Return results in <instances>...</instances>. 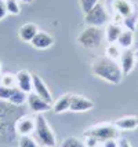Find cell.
<instances>
[{"label": "cell", "instance_id": "obj_1", "mask_svg": "<svg viewBox=\"0 0 138 147\" xmlns=\"http://www.w3.org/2000/svg\"><path fill=\"white\" fill-rule=\"evenodd\" d=\"M91 70L94 73V76H97L98 78L104 80L106 83L113 84V85L120 84L122 78H123V73L119 66V62L112 61L106 57L97 58L91 65Z\"/></svg>", "mask_w": 138, "mask_h": 147}, {"label": "cell", "instance_id": "obj_2", "mask_svg": "<svg viewBox=\"0 0 138 147\" xmlns=\"http://www.w3.org/2000/svg\"><path fill=\"white\" fill-rule=\"evenodd\" d=\"M20 107L13 110L11 107L0 103V139H1V136L4 134L8 143H11L14 135H17L15 131H14V125H15V121L21 117V115H17V110Z\"/></svg>", "mask_w": 138, "mask_h": 147}, {"label": "cell", "instance_id": "obj_3", "mask_svg": "<svg viewBox=\"0 0 138 147\" xmlns=\"http://www.w3.org/2000/svg\"><path fill=\"white\" fill-rule=\"evenodd\" d=\"M36 128H35V139L37 140L41 147H55L57 139L53 128L41 114H37L36 117Z\"/></svg>", "mask_w": 138, "mask_h": 147}, {"label": "cell", "instance_id": "obj_4", "mask_svg": "<svg viewBox=\"0 0 138 147\" xmlns=\"http://www.w3.org/2000/svg\"><path fill=\"white\" fill-rule=\"evenodd\" d=\"M120 131H119L115 124H109V122H102V124H97L92 125L88 129L84 131V136H92L94 139H97L99 143H104L106 140H118Z\"/></svg>", "mask_w": 138, "mask_h": 147}, {"label": "cell", "instance_id": "obj_5", "mask_svg": "<svg viewBox=\"0 0 138 147\" xmlns=\"http://www.w3.org/2000/svg\"><path fill=\"white\" fill-rule=\"evenodd\" d=\"M105 33L104 30H101V28H95V26H87L86 29H83L77 36V43H79L83 48L87 50H94L98 48L102 40H104Z\"/></svg>", "mask_w": 138, "mask_h": 147}, {"label": "cell", "instance_id": "obj_6", "mask_svg": "<svg viewBox=\"0 0 138 147\" xmlns=\"http://www.w3.org/2000/svg\"><path fill=\"white\" fill-rule=\"evenodd\" d=\"M111 17L108 11L105 10V7L101 3L95 4L88 13L84 14V22L87 26H95V28H101L109 24Z\"/></svg>", "mask_w": 138, "mask_h": 147}, {"label": "cell", "instance_id": "obj_7", "mask_svg": "<svg viewBox=\"0 0 138 147\" xmlns=\"http://www.w3.org/2000/svg\"><path fill=\"white\" fill-rule=\"evenodd\" d=\"M36 128V118L33 115H21L15 121L14 131L18 136H32Z\"/></svg>", "mask_w": 138, "mask_h": 147}, {"label": "cell", "instance_id": "obj_8", "mask_svg": "<svg viewBox=\"0 0 138 147\" xmlns=\"http://www.w3.org/2000/svg\"><path fill=\"white\" fill-rule=\"evenodd\" d=\"M27 105L29 110L35 113V114H43V113H46L48 110L53 109V105L51 103L46 102L44 99H41L40 96H37L36 94H28V98H27Z\"/></svg>", "mask_w": 138, "mask_h": 147}, {"label": "cell", "instance_id": "obj_9", "mask_svg": "<svg viewBox=\"0 0 138 147\" xmlns=\"http://www.w3.org/2000/svg\"><path fill=\"white\" fill-rule=\"evenodd\" d=\"M32 80H33V88H32L33 94H36L41 99H44L46 102L53 105V95H51L48 87L44 83V80L39 74H36V73H32Z\"/></svg>", "mask_w": 138, "mask_h": 147}, {"label": "cell", "instance_id": "obj_10", "mask_svg": "<svg viewBox=\"0 0 138 147\" xmlns=\"http://www.w3.org/2000/svg\"><path fill=\"white\" fill-rule=\"evenodd\" d=\"M135 63H137V59H135V55H134V51H131V50H123L122 55L119 58V66L122 69L123 76L130 74L134 70Z\"/></svg>", "mask_w": 138, "mask_h": 147}, {"label": "cell", "instance_id": "obj_11", "mask_svg": "<svg viewBox=\"0 0 138 147\" xmlns=\"http://www.w3.org/2000/svg\"><path fill=\"white\" fill-rule=\"evenodd\" d=\"M92 109H94V102H92L91 99H88V98L82 96V95H72L69 111H73V113H84V111H90Z\"/></svg>", "mask_w": 138, "mask_h": 147}, {"label": "cell", "instance_id": "obj_12", "mask_svg": "<svg viewBox=\"0 0 138 147\" xmlns=\"http://www.w3.org/2000/svg\"><path fill=\"white\" fill-rule=\"evenodd\" d=\"M31 45H32L35 50H48L50 47L54 45V37L51 34H48L44 30H39L37 34L33 37V40L31 41Z\"/></svg>", "mask_w": 138, "mask_h": 147}, {"label": "cell", "instance_id": "obj_13", "mask_svg": "<svg viewBox=\"0 0 138 147\" xmlns=\"http://www.w3.org/2000/svg\"><path fill=\"white\" fill-rule=\"evenodd\" d=\"M112 8L122 19L127 18L135 11V7L131 0H112Z\"/></svg>", "mask_w": 138, "mask_h": 147}, {"label": "cell", "instance_id": "obj_14", "mask_svg": "<svg viewBox=\"0 0 138 147\" xmlns=\"http://www.w3.org/2000/svg\"><path fill=\"white\" fill-rule=\"evenodd\" d=\"M17 77V87L20 88L22 92L25 94H31L33 88V80H32V74L27 70H20L18 73H15Z\"/></svg>", "mask_w": 138, "mask_h": 147}, {"label": "cell", "instance_id": "obj_15", "mask_svg": "<svg viewBox=\"0 0 138 147\" xmlns=\"http://www.w3.org/2000/svg\"><path fill=\"white\" fill-rule=\"evenodd\" d=\"M40 29L37 28L36 24H33V22H27V24H24L22 26H20V29H18V37L20 40H22L24 43H31L33 40V37L37 34Z\"/></svg>", "mask_w": 138, "mask_h": 147}, {"label": "cell", "instance_id": "obj_16", "mask_svg": "<svg viewBox=\"0 0 138 147\" xmlns=\"http://www.w3.org/2000/svg\"><path fill=\"white\" fill-rule=\"evenodd\" d=\"M119 131H135L138 128V117L137 115H124L113 122Z\"/></svg>", "mask_w": 138, "mask_h": 147}, {"label": "cell", "instance_id": "obj_17", "mask_svg": "<svg viewBox=\"0 0 138 147\" xmlns=\"http://www.w3.org/2000/svg\"><path fill=\"white\" fill-rule=\"evenodd\" d=\"M123 32V28L120 24H116V22H109L105 28V38L108 41V44H112V43H116L118 41L119 36Z\"/></svg>", "mask_w": 138, "mask_h": 147}, {"label": "cell", "instance_id": "obj_18", "mask_svg": "<svg viewBox=\"0 0 138 147\" xmlns=\"http://www.w3.org/2000/svg\"><path fill=\"white\" fill-rule=\"evenodd\" d=\"M71 100H72V94L61 95L53 105V111L55 114H62L65 111H69V109H71Z\"/></svg>", "mask_w": 138, "mask_h": 147}, {"label": "cell", "instance_id": "obj_19", "mask_svg": "<svg viewBox=\"0 0 138 147\" xmlns=\"http://www.w3.org/2000/svg\"><path fill=\"white\" fill-rule=\"evenodd\" d=\"M116 44H118L122 50H130L133 47V44H134V32L127 30V29H123V32L119 36Z\"/></svg>", "mask_w": 138, "mask_h": 147}, {"label": "cell", "instance_id": "obj_20", "mask_svg": "<svg viewBox=\"0 0 138 147\" xmlns=\"http://www.w3.org/2000/svg\"><path fill=\"white\" fill-rule=\"evenodd\" d=\"M122 48L119 47L116 43H112V44H108L106 45V50H105V57L112 59V61H116L118 62L120 55H122Z\"/></svg>", "mask_w": 138, "mask_h": 147}, {"label": "cell", "instance_id": "obj_21", "mask_svg": "<svg viewBox=\"0 0 138 147\" xmlns=\"http://www.w3.org/2000/svg\"><path fill=\"white\" fill-rule=\"evenodd\" d=\"M0 85L1 87H8V88H13L17 87V77L14 73H4L0 76Z\"/></svg>", "mask_w": 138, "mask_h": 147}, {"label": "cell", "instance_id": "obj_22", "mask_svg": "<svg viewBox=\"0 0 138 147\" xmlns=\"http://www.w3.org/2000/svg\"><path fill=\"white\" fill-rule=\"evenodd\" d=\"M137 22H138V15H137V10L131 14V15H128L127 18L123 19V25L127 30H131L134 32L135 30V26H137Z\"/></svg>", "mask_w": 138, "mask_h": 147}, {"label": "cell", "instance_id": "obj_23", "mask_svg": "<svg viewBox=\"0 0 138 147\" xmlns=\"http://www.w3.org/2000/svg\"><path fill=\"white\" fill-rule=\"evenodd\" d=\"M18 147H40V144L32 136H20L18 138Z\"/></svg>", "mask_w": 138, "mask_h": 147}, {"label": "cell", "instance_id": "obj_24", "mask_svg": "<svg viewBox=\"0 0 138 147\" xmlns=\"http://www.w3.org/2000/svg\"><path fill=\"white\" fill-rule=\"evenodd\" d=\"M61 147H87V146H86V143L82 139L71 136V138H66L65 140L62 142Z\"/></svg>", "mask_w": 138, "mask_h": 147}, {"label": "cell", "instance_id": "obj_25", "mask_svg": "<svg viewBox=\"0 0 138 147\" xmlns=\"http://www.w3.org/2000/svg\"><path fill=\"white\" fill-rule=\"evenodd\" d=\"M7 7V14L10 15H18L21 13V6L18 0H11V1H6Z\"/></svg>", "mask_w": 138, "mask_h": 147}, {"label": "cell", "instance_id": "obj_26", "mask_svg": "<svg viewBox=\"0 0 138 147\" xmlns=\"http://www.w3.org/2000/svg\"><path fill=\"white\" fill-rule=\"evenodd\" d=\"M14 88L15 87L8 88V87H1L0 85V100L8 103V100H10V98H11V95H13V92H14Z\"/></svg>", "mask_w": 138, "mask_h": 147}, {"label": "cell", "instance_id": "obj_27", "mask_svg": "<svg viewBox=\"0 0 138 147\" xmlns=\"http://www.w3.org/2000/svg\"><path fill=\"white\" fill-rule=\"evenodd\" d=\"M98 3H99V0H79L80 8H82V11L84 14L88 13L92 7L95 6V4H98Z\"/></svg>", "mask_w": 138, "mask_h": 147}, {"label": "cell", "instance_id": "obj_28", "mask_svg": "<svg viewBox=\"0 0 138 147\" xmlns=\"http://www.w3.org/2000/svg\"><path fill=\"white\" fill-rule=\"evenodd\" d=\"M86 138V146L87 147H98L99 146V142L97 139H94L92 136H84Z\"/></svg>", "mask_w": 138, "mask_h": 147}, {"label": "cell", "instance_id": "obj_29", "mask_svg": "<svg viewBox=\"0 0 138 147\" xmlns=\"http://www.w3.org/2000/svg\"><path fill=\"white\" fill-rule=\"evenodd\" d=\"M7 17V7H6V1L4 0H0V21Z\"/></svg>", "mask_w": 138, "mask_h": 147}, {"label": "cell", "instance_id": "obj_30", "mask_svg": "<svg viewBox=\"0 0 138 147\" xmlns=\"http://www.w3.org/2000/svg\"><path fill=\"white\" fill-rule=\"evenodd\" d=\"M102 146L101 147H119V143L118 140H115V139H112V140H106L104 143H101Z\"/></svg>", "mask_w": 138, "mask_h": 147}, {"label": "cell", "instance_id": "obj_31", "mask_svg": "<svg viewBox=\"0 0 138 147\" xmlns=\"http://www.w3.org/2000/svg\"><path fill=\"white\" fill-rule=\"evenodd\" d=\"M119 147H133L131 143L127 140V139H119Z\"/></svg>", "mask_w": 138, "mask_h": 147}, {"label": "cell", "instance_id": "obj_32", "mask_svg": "<svg viewBox=\"0 0 138 147\" xmlns=\"http://www.w3.org/2000/svg\"><path fill=\"white\" fill-rule=\"evenodd\" d=\"M20 1H22V3H27V4H31L33 0H20Z\"/></svg>", "mask_w": 138, "mask_h": 147}, {"label": "cell", "instance_id": "obj_33", "mask_svg": "<svg viewBox=\"0 0 138 147\" xmlns=\"http://www.w3.org/2000/svg\"><path fill=\"white\" fill-rule=\"evenodd\" d=\"M134 55H135V59H137V61H138V48H137V50H135V51H134Z\"/></svg>", "mask_w": 138, "mask_h": 147}, {"label": "cell", "instance_id": "obj_34", "mask_svg": "<svg viewBox=\"0 0 138 147\" xmlns=\"http://www.w3.org/2000/svg\"><path fill=\"white\" fill-rule=\"evenodd\" d=\"M1 69H3V63H1V61H0V76H1Z\"/></svg>", "mask_w": 138, "mask_h": 147}, {"label": "cell", "instance_id": "obj_35", "mask_svg": "<svg viewBox=\"0 0 138 147\" xmlns=\"http://www.w3.org/2000/svg\"><path fill=\"white\" fill-rule=\"evenodd\" d=\"M4 1H11V0H4Z\"/></svg>", "mask_w": 138, "mask_h": 147}, {"label": "cell", "instance_id": "obj_36", "mask_svg": "<svg viewBox=\"0 0 138 147\" xmlns=\"http://www.w3.org/2000/svg\"><path fill=\"white\" fill-rule=\"evenodd\" d=\"M98 147H101V146H98Z\"/></svg>", "mask_w": 138, "mask_h": 147}]
</instances>
